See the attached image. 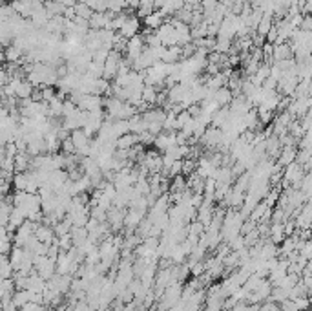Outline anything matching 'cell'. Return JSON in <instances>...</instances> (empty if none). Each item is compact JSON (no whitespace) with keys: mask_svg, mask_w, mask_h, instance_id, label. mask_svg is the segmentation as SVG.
<instances>
[{"mask_svg":"<svg viewBox=\"0 0 312 311\" xmlns=\"http://www.w3.org/2000/svg\"><path fill=\"white\" fill-rule=\"evenodd\" d=\"M143 21H145V24L148 26V29H157L161 24H165V22H163V13H161V11H153V13H150L148 17H145Z\"/></svg>","mask_w":312,"mask_h":311,"instance_id":"cell-1","label":"cell"},{"mask_svg":"<svg viewBox=\"0 0 312 311\" xmlns=\"http://www.w3.org/2000/svg\"><path fill=\"white\" fill-rule=\"evenodd\" d=\"M279 163H281V165H291V163H294V152H292L291 148L285 150V154L281 156V159H279Z\"/></svg>","mask_w":312,"mask_h":311,"instance_id":"cell-2","label":"cell"},{"mask_svg":"<svg viewBox=\"0 0 312 311\" xmlns=\"http://www.w3.org/2000/svg\"><path fill=\"white\" fill-rule=\"evenodd\" d=\"M9 83V75H7V72L4 68H0V86L4 88L6 84Z\"/></svg>","mask_w":312,"mask_h":311,"instance_id":"cell-3","label":"cell"},{"mask_svg":"<svg viewBox=\"0 0 312 311\" xmlns=\"http://www.w3.org/2000/svg\"><path fill=\"white\" fill-rule=\"evenodd\" d=\"M285 4H291V2H287V0H285ZM279 7H281V0H279V2H276V9H279Z\"/></svg>","mask_w":312,"mask_h":311,"instance_id":"cell-4","label":"cell"}]
</instances>
